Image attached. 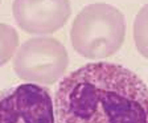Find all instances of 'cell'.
I'll use <instances>...</instances> for the list:
<instances>
[{
    "mask_svg": "<svg viewBox=\"0 0 148 123\" xmlns=\"http://www.w3.org/2000/svg\"><path fill=\"white\" fill-rule=\"evenodd\" d=\"M56 123H148V86L115 62H90L64 77L54 96Z\"/></svg>",
    "mask_w": 148,
    "mask_h": 123,
    "instance_id": "6da1fadb",
    "label": "cell"
},
{
    "mask_svg": "<svg viewBox=\"0 0 148 123\" xmlns=\"http://www.w3.org/2000/svg\"><path fill=\"white\" fill-rule=\"evenodd\" d=\"M126 34L124 16L110 4L86 5L74 19L71 45L86 58H106L120 49Z\"/></svg>",
    "mask_w": 148,
    "mask_h": 123,
    "instance_id": "7a4b0ae2",
    "label": "cell"
},
{
    "mask_svg": "<svg viewBox=\"0 0 148 123\" xmlns=\"http://www.w3.org/2000/svg\"><path fill=\"white\" fill-rule=\"evenodd\" d=\"M69 65V56L60 41L49 37L28 40L17 50L13 69L17 77L38 83H54Z\"/></svg>",
    "mask_w": 148,
    "mask_h": 123,
    "instance_id": "3957f363",
    "label": "cell"
},
{
    "mask_svg": "<svg viewBox=\"0 0 148 123\" xmlns=\"http://www.w3.org/2000/svg\"><path fill=\"white\" fill-rule=\"evenodd\" d=\"M0 123H56L50 91L32 82L1 90Z\"/></svg>",
    "mask_w": 148,
    "mask_h": 123,
    "instance_id": "277c9868",
    "label": "cell"
},
{
    "mask_svg": "<svg viewBox=\"0 0 148 123\" xmlns=\"http://www.w3.org/2000/svg\"><path fill=\"white\" fill-rule=\"evenodd\" d=\"M12 12L27 33L48 34L64 27L71 11L69 0H13Z\"/></svg>",
    "mask_w": 148,
    "mask_h": 123,
    "instance_id": "5b68a950",
    "label": "cell"
},
{
    "mask_svg": "<svg viewBox=\"0 0 148 123\" xmlns=\"http://www.w3.org/2000/svg\"><path fill=\"white\" fill-rule=\"evenodd\" d=\"M134 40L139 53L148 60V4H145L134 21Z\"/></svg>",
    "mask_w": 148,
    "mask_h": 123,
    "instance_id": "8992f818",
    "label": "cell"
},
{
    "mask_svg": "<svg viewBox=\"0 0 148 123\" xmlns=\"http://www.w3.org/2000/svg\"><path fill=\"white\" fill-rule=\"evenodd\" d=\"M18 45V34L13 27L0 23V66L12 58Z\"/></svg>",
    "mask_w": 148,
    "mask_h": 123,
    "instance_id": "52a82bcc",
    "label": "cell"
},
{
    "mask_svg": "<svg viewBox=\"0 0 148 123\" xmlns=\"http://www.w3.org/2000/svg\"><path fill=\"white\" fill-rule=\"evenodd\" d=\"M0 4H1V0H0Z\"/></svg>",
    "mask_w": 148,
    "mask_h": 123,
    "instance_id": "ba28073f",
    "label": "cell"
}]
</instances>
